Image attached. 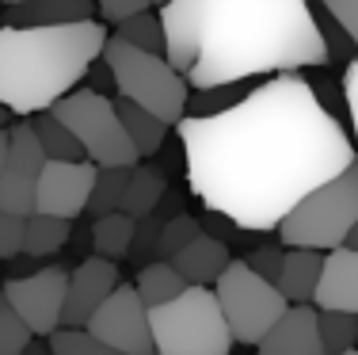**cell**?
<instances>
[{"label":"cell","mask_w":358,"mask_h":355,"mask_svg":"<svg viewBox=\"0 0 358 355\" xmlns=\"http://www.w3.org/2000/svg\"><path fill=\"white\" fill-rule=\"evenodd\" d=\"M176 130L191 191L252 233L278 230L313 188L358 160L343 123L297 73H275L225 111L183 115Z\"/></svg>","instance_id":"obj_1"},{"label":"cell","mask_w":358,"mask_h":355,"mask_svg":"<svg viewBox=\"0 0 358 355\" xmlns=\"http://www.w3.org/2000/svg\"><path fill=\"white\" fill-rule=\"evenodd\" d=\"M164 57L191 88L328 65L309 0H168Z\"/></svg>","instance_id":"obj_2"},{"label":"cell","mask_w":358,"mask_h":355,"mask_svg":"<svg viewBox=\"0 0 358 355\" xmlns=\"http://www.w3.org/2000/svg\"><path fill=\"white\" fill-rule=\"evenodd\" d=\"M110 39L107 23H54V27H0V104L12 115L50 111L84 81L88 65Z\"/></svg>","instance_id":"obj_3"},{"label":"cell","mask_w":358,"mask_h":355,"mask_svg":"<svg viewBox=\"0 0 358 355\" xmlns=\"http://www.w3.org/2000/svg\"><path fill=\"white\" fill-rule=\"evenodd\" d=\"M358 225V160L339 176L324 180L294 210L278 222V244L282 249H339Z\"/></svg>","instance_id":"obj_4"},{"label":"cell","mask_w":358,"mask_h":355,"mask_svg":"<svg viewBox=\"0 0 358 355\" xmlns=\"http://www.w3.org/2000/svg\"><path fill=\"white\" fill-rule=\"evenodd\" d=\"M157 355H229L233 333L214 286H187L164 306H149Z\"/></svg>","instance_id":"obj_5"},{"label":"cell","mask_w":358,"mask_h":355,"mask_svg":"<svg viewBox=\"0 0 358 355\" xmlns=\"http://www.w3.org/2000/svg\"><path fill=\"white\" fill-rule=\"evenodd\" d=\"M103 62L110 65V77H115V92L134 104H141L145 111L160 115L168 126H176L187 115V99H191V84L187 77L168 62L164 54H149L138 50L130 42L110 35L103 42Z\"/></svg>","instance_id":"obj_6"},{"label":"cell","mask_w":358,"mask_h":355,"mask_svg":"<svg viewBox=\"0 0 358 355\" xmlns=\"http://www.w3.org/2000/svg\"><path fill=\"white\" fill-rule=\"evenodd\" d=\"M50 115L69 126L88 160H96L99 168H134L141 160V153L134 149V141L126 138L122 123H118L115 99L103 92L73 88L69 96H62L50 107Z\"/></svg>","instance_id":"obj_7"},{"label":"cell","mask_w":358,"mask_h":355,"mask_svg":"<svg viewBox=\"0 0 358 355\" xmlns=\"http://www.w3.org/2000/svg\"><path fill=\"white\" fill-rule=\"evenodd\" d=\"M214 294L221 302V314L229 321L233 344H259L267 336V328L289 309L286 294L278 291V283L263 279L252 272L244 260H229V267L217 275Z\"/></svg>","instance_id":"obj_8"},{"label":"cell","mask_w":358,"mask_h":355,"mask_svg":"<svg viewBox=\"0 0 358 355\" xmlns=\"http://www.w3.org/2000/svg\"><path fill=\"white\" fill-rule=\"evenodd\" d=\"M92 336H99L103 344L118 348L122 355H157L152 348V328H149V306L141 302L134 283H118L107 294V302L88 317Z\"/></svg>","instance_id":"obj_9"},{"label":"cell","mask_w":358,"mask_h":355,"mask_svg":"<svg viewBox=\"0 0 358 355\" xmlns=\"http://www.w3.org/2000/svg\"><path fill=\"white\" fill-rule=\"evenodd\" d=\"M46 165L42 141L31 123H12L8 126V157L4 172H0V210L8 214H35V191L38 176Z\"/></svg>","instance_id":"obj_10"},{"label":"cell","mask_w":358,"mask_h":355,"mask_svg":"<svg viewBox=\"0 0 358 355\" xmlns=\"http://www.w3.org/2000/svg\"><path fill=\"white\" fill-rule=\"evenodd\" d=\"M65 291H69V272L65 267H42L35 275H20L4 283L12 309L23 317V325L35 336H50L54 328H62Z\"/></svg>","instance_id":"obj_11"},{"label":"cell","mask_w":358,"mask_h":355,"mask_svg":"<svg viewBox=\"0 0 358 355\" xmlns=\"http://www.w3.org/2000/svg\"><path fill=\"white\" fill-rule=\"evenodd\" d=\"M96 160H46L35 191V210L54 218H73L88 210V195L96 183Z\"/></svg>","instance_id":"obj_12"},{"label":"cell","mask_w":358,"mask_h":355,"mask_svg":"<svg viewBox=\"0 0 358 355\" xmlns=\"http://www.w3.org/2000/svg\"><path fill=\"white\" fill-rule=\"evenodd\" d=\"M118 286V264L107 256H84L69 272V291H65V309L62 325L65 328H84L88 317L107 302V294Z\"/></svg>","instance_id":"obj_13"},{"label":"cell","mask_w":358,"mask_h":355,"mask_svg":"<svg viewBox=\"0 0 358 355\" xmlns=\"http://www.w3.org/2000/svg\"><path fill=\"white\" fill-rule=\"evenodd\" d=\"M259 355H324L320 344V309L313 302L305 306H289L275 325L267 328L259 344H255Z\"/></svg>","instance_id":"obj_14"},{"label":"cell","mask_w":358,"mask_h":355,"mask_svg":"<svg viewBox=\"0 0 358 355\" xmlns=\"http://www.w3.org/2000/svg\"><path fill=\"white\" fill-rule=\"evenodd\" d=\"M313 306L358 317V249L355 244H339V249L324 252V272H320Z\"/></svg>","instance_id":"obj_15"},{"label":"cell","mask_w":358,"mask_h":355,"mask_svg":"<svg viewBox=\"0 0 358 355\" xmlns=\"http://www.w3.org/2000/svg\"><path fill=\"white\" fill-rule=\"evenodd\" d=\"M229 244L225 241H217V237H210V233H199L187 249H179L176 256H172V264H176V272L187 279V286H214L217 283V275L229 267Z\"/></svg>","instance_id":"obj_16"},{"label":"cell","mask_w":358,"mask_h":355,"mask_svg":"<svg viewBox=\"0 0 358 355\" xmlns=\"http://www.w3.org/2000/svg\"><path fill=\"white\" fill-rule=\"evenodd\" d=\"M96 0H15L8 4L4 23L12 27H54V23L92 20Z\"/></svg>","instance_id":"obj_17"},{"label":"cell","mask_w":358,"mask_h":355,"mask_svg":"<svg viewBox=\"0 0 358 355\" xmlns=\"http://www.w3.org/2000/svg\"><path fill=\"white\" fill-rule=\"evenodd\" d=\"M320 272H324V252H317V249H286L278 291L286 294L289 306H305V302L317 298Z\"/></svg>","instance_id":"obj_18"},{"label":"cell","mask_w":358,"mask_h":355,"mask_svg":"<svg viewBox=\"0 0 358 355\" xmlns=\"http://www.w3.org/2000/svg\"><path fill=\"white\" fill-rule=\"evenodd\" d=\"M115 111H118V123H122L126 138H130L134 149L141 153V160L152 157V153H160V146H164L168 130H172L164 118L152 115V111H145L141 104H134V99H126V96L115 99Z\"/></svg>","instance_id":"obj_19"},{"label":"cell","mask_w":358,"mask_h":355,"mask_svg":"<svg viewBox=\"0 0 358 355\" xmlns=\"http://www.w3.org/2000/svg\"><path fill=\"white\" fill-rule=\"evenodd\" d=\"M168 195V180H164V172L160 168H152V165H134L130 168V180H126V195H122V214H130V218H145V214H152V210L164 202Z\"/></svg>","instance_id":"obj_20"},{"label":"cell","mask_w":358,"mask_h":355,"mask_svg":"<svg viewBox=\"0 0 358 355\" xmlns=\"http://www.w3.org/2000/svg\"><path fill=\"white\" fill-rule=\"evenodd\" d=\"M134 286H138L145 306H164V302H172L187 291V279L176 272L172 260H149V264H141Z\"/></svg>","instance_id":"obj_21"},{"label":"cell","mask_w":358,"mask_h":355,"mask_svg":"<svg viewBox=\"0 0 358 355\" xmlns=\"http://www.w3.org/2000/svg\"><path fill=\"white\" fill-rule=\"evenodd\" d=\"M134 230H138V218L122 214V210L96 218V225H92V252H96V256H107V260H115V264H118V260L130 256Z\"/></svg>","instance_id":"obj_22"},{"label":"cell","mask_w":358,"mask_h":355,"mask_svg":"<svg viewBox=\"0 0 358 355\" xmlns=\"http://www.w3.org/2000/svg\"><path fill=\"white\" fill-rule=\"evenodd\" d=\"M31 126H35V134L42 141L46 160H88L84 146L76 141V134L62 123V118H54L50 111H38V115H31Z\"/></svg>","instance_id":"obj_23"},{"label":"cell","mask_w":358,"mask_h":355,"mask_svg":"<svg viewBox=\"0 0 358 355\" xmlns=\"http://www.w3.org/2000/svg\"><path fill=\"white\" fill-rule=\"evenodd\" d=\"M73 233L69 218H54V214H27V241H23V252L27 256H50V252H62L65 241Z\"/></svg>","instance_id":"obj_24"},{"label":"cell","mask_w":358,"mask_h":355,"mask_svg":"<svg viewBox=\"0 0 358 355\" xmlns=\"http://www.w3.org/2000/svg\"><path fill=\"white\" fill-rule=\"evenodd\" d=\"M110 35L130 42V46H138V50H149V54H164V46H168V42H164V23H160V15L152 12V8L118 20Z\"/></svg>","instance_id":"obj_25"},{"label":"cell","mask_w":358,"mask_h":355,"mask_svg":"<svg viewBox=\"0 0 358 355\" xmlns=\"http://www.w3.org/2000/svg\"><path fill=\"white\" fill-rule=\"evenodd\" d=\"M126 180H130V168H99L96 183H92V195H88V214H96V218L115 214L122 207Z\"/></svg>","instance_id":"obj_26"},{"label":"cell","mask_w":358,"mask_h":355,"mask_svg":"<svg viewBox=\"0 0 358 355\" xmlns=\"http://www.w3.org/2000/svg\"><path fill=\"white\" fill-rule=\"evenodd\" d=\"M320 344L324 355H343L358 348V317L339 309H320Z\"/></svg>","instance_id":"obj_27"},{"label":"cell","mask_w":358,"mask_h":355,"mask_svg":"<svg viewBox=\"0 0 358 355\" xmlns=\"http://www.w3.org/2000/svg\"><path fill=\"white\" fill-rule=\"evenodd\" d=\"M309 8H313V20H317V31H320L324 46H328V62H351V57L358 54V46L347 39V31L339 27V20L320 4V0H313Z\"/></svg>","instance_id":"obj_28"},{"label":"cell","mask_w":358,"mask_h":355,"mask_svg":"<svg viewBox=\"0 0 358 355\" xmlns=\"http://www.w3.org/2000/svg\"><path fill=\"white\" fill-rule=\"evenodd\" d=\"M50 348H54L57 355H122L118 348H110V344H103L99 336H92L88 328H54V333L46 336Z\"/></svg>","instance_id":"obj_29"},{"label":"cell","mask_w":358,"mask_h":355,"mask_svg":"<svg viewBox=\"0 0 358 355\" xmlns=\"http://www.w3.org/2000/svg\"><path fill=\"white\" fill-rule=\"evenodd\" d=\"M202 233V222L199 218H191V214H172L164 222V230H160V237H157V256L160 260H172L179 249H187V244L194 241V237Z\"/></svg>","instance_id":"obj_30"},{"label":"cell","mask_w":358,"mask_h":355,"mask_svg":"<svg viewBox=\"0 0 358 355\" xmlns=\"http://www.w3.org/2000/svg\"><path fill=\"white\" fill-rule=\"evenodd\" d=\"M31 328L23 325V317L12 309V302H8L4 294V283H0V355H20L23 348L31 344Z\"/></svg>","instance_id":"obj_31"},{"label":"cell","mask_w":358,"mask_h":355,"mask_svg":"<svg viewBox=\"0 0 358 355\" xmlns=\"http://www.w3.org/2000/svg\"><path fill=\"white\" fill-rule=\"evenodd\" d=\"M23 241H27V218L0 210V264H8V260L20 256Z\"/></svg>","instance_id":"obj_32"},{"label":"cell","mask_w":358,"mask_h":355,"mask_svg":"<svg viewBox=\"0 0 358 355\" xmlns=\"http://www.w3.org/2000/svg\"><path fill=\"white\" fill-rule=\"evenodd\" d=\"M172 214H164V210H152V214H145V218H138V230H134V244H130V256L134 260H145V252H152L157 249V237H160V230H164V222Z\"/></svg>","instance_id":"obj_33"},{"label":"cell","mask_w":358,"mask_h":355,"mask_svg":"<svg viewBox=\"0 0 358 355\" xmlns=\"http://www.w3.org/2000/svg\"><path fill=\"white\" fill-rule=\"evenodd\" d=\"M282 260H286L282 244H259L255 252H248V260H244V264H248L252 272H259L263 279L278 283V275H282Z\"/></svg>","instance_id":"obj_34"},{"label":"cell","mask_w":358,"mask_h":355,"mask_svg":"<svg viewBox=\"0 0 358 355\" xmlns=\"http://www.w3.org/2000/svg\"><path fill=\"white\" fill-rule=\"evenodd\" d=\"M343 104H347V118H351L355 149H358V54L347 62V73H343Z\"/></svg>","instance_id":"obj_35"},{"label":"cell","mask_w":358,"mask_h":355,"mask_svg":"<svg viewBox=\"0 0 358 355\" xmlns=\"http://www.w3.org/2000/svg\"><path fill=\"white\" fill-rule=\"evenodd\" d=\"M331 15L339 20V27L347 31V39L358 46V0H320Z\"/></svg>","instance_id":"obj_36"},{"label":"cell","mask_w":358,"mask_h":355,"mask_svg":"<svg viewBox=\"0 0 358 355\" xmlns=\"http://www.w3.org/2000/svg\"><path fill=\"white\" fill-rule=\"evenodd\" d=\"M96 8L107 23H118V20H126V15H138L145 8H152V0H96Z\"/></svg>","instance_id":"obj_37"},{"label":"cell","mask_w":358,"mask_h":355,"mask_svg":"<svg viewBox=\"0 0 358 355\" xmlns=\"http://www.w3.org/2000/svg\"><path fill=\"white\" fill-rule=\"evenodd\" d=\"M20 355H57V351H54V348H50V340H46V344H38V340H35V336H31V344H27V348H23Z\"/></svg>","instance_id":"obj_38"},{"label":"cell","mask_w":358,"mask_h":355,"mask_svg":"<svg viewBox=\"0 0 358 355\" xmlns=\"http://www.w3.org/2000/svg\"><path fill=\"white\" fill-rule=\"evenodd\" d=\"M4 157H8V130H0V172H4Z\"/></svg>","instance_id":"obj_39"},{"label":"cell","mask_w":358,"mask_h":355,"mask_svg":"<svg viewBox=\"0 0 358 355\" xmlns=\"http://www.w3.org/2000/svg\"><path fill=\"white\" fill-rule=\"evenodd\" d=\"M8 123H12V111H8L4 104H0V130H8Z\"/></svg>","instance_id":"obj_40"},{"label":"cell","mask_w":358,"mask_h":355,"mask_svg":"<svg viewBox=\"0 0 358 355\" xmlns=\"http://www.w3.org/2000/svg\"><path fill=\"white\" fill-rule=\"evenodd\" d=\"M347 244H355V249H358V225L351 230V237H347Z\"/></svg>","instance_id":"obj_41"},{"label":"cell","mask_w":358,"mask_h":355,"mask_svg":"<svg viewBox=\"0 0 358 355\" xmlns=\"http://www.w3.org/2000/svg\"><path fill=\"white\" fill-rule=\"evenodd\" d=\"M343 355H358V348H351V351H343Z\"/></svg>","instance_id":"obj_42"},{"label":"cell","mask_w":358,"mask_h":355,"mask_svg":"<svg viewBox=\"0 0 358 355\" xmlns=\"http://www.w3.org/2000/svg\"><path fill=\"white\" fill-rule=\"evenodd\" d=\"M152 4H168V0H152Z\"/></svg>","instance_id":"obj_43"},{"label":"cell","mask_w":358,"mask_h":355,"mask_svg":"<svg viewBox=\"0 0 358 355\" xmlns=\"http://www.w3.org/2000/svg\"><path fill=\"white\" fill-rule=\"evenodd\" d=\"M8 4H15V0H8Z\"/></svg>","instance_id":"obj_44"}]
</instances>
